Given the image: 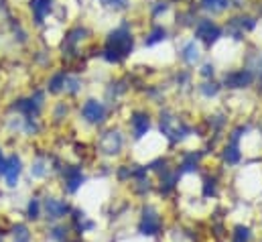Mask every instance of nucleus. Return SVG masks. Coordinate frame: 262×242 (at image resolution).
<instances>
[{
  "instance_id": "obj_17",
  "label": "nucleus",
  "mask_w": 262,
  "mask_h": 242,
  "mask_svg": "<svg viewBox=\"0 0 262 242\" xmlns=\"http://www.w3.org/2000/svg\"><path fill=\"white\" fill-rule=\"evenodd\" d=\"M201 4H203V8H205V10L222 12V10L230 4V0H201Z\"/></svg>"
},
{
  "instance_id": "obj_24",
  "label": "nucleus",
  "mask_w": 262,
  "mask_h": 242,
  "mask_svg": "<svg viewBox=\"0 0 262 242\" xmlns=\"http://www.w3.org/2000/svg\"><path fill=\"white\" fill-rule=\"evenodd\" d=\"M4 169H6V157L0 151V175H4Z\"/></svg>"
},
{
  "instance_id": "obj_8",
  "label": "nucleus",
  "mask_w": 262,
  "mask_h": 242,
  "mask_svg": "<svg viewBox=\"0 0 262 242\" xmlns=\"http://www.w3.org/2000/svg\"><path fill=\"white\" fill-rule=\"evenodd\" d=\"M100 147H102V151L108 153V155L118 153V151L122 149V134H120L118 130H110V132H106L104 138H102V143H100Z\"/></svg>"
},
{
  "instance_id": "obj_25",
  "label": "nucleus",
  "mask_w": 262,
  "mask_h": 242,
  "mask_svg": "<svg viewBox=\"0 0 262 242\" xmlns=\"http://www.w3.org/2000/svg\"><path fill=\"white\" fill-rule=\"evenodd\" d=\"M211 73H213V67L211 65H205L203 67V75H211Z\"/></svg>"
},
{
  "instance_id": "obj_12",
  "label": "nucleus",
  "mask_w": 262,
  "mask_h": 242,
  "mask_svg": "<svg viewBox=\"0 0 262 242\" xmlns=\"http://www.w3.org/2000/svg\"><path fill=\"white\" fill-rule=\"evenodd\" d=\"M148 126H150V120L146 114H134L132 116V132L136 138H142L148 132Z\"/></svg>"
},
{
  "instance_id": "obj_23",
  "label": "nucleus",
  "mask_w": 262,
  "mask_h": 242,
  "mask_svg": "<svg viewBox=\"0 0 262 242\" xmlns=\"http://www.w3.org/2000/svg\"><path fill=\"white\" fill-rule=\"evenodd\" d=\"M66 84H67L66 88L69 90V92H71V94L79 90V79H75V77H71V79H67V77H66Z\"/></svg>"
},
{
  "instance_id": "obj_15",
  "label": "nucleus",
  "mask_w": 262,
  "mask_h": 242,
  "mask_svg": "<svg viewBox=\"0 0 262 242\" xmlns=\"http://www.w3.org/2000/svg\"><path fill=\"white\" fill-rule=\"evenodd\" d=\"M49 238L55 242H67L69 240V228H66V226H53L49 230Z\"/></svg>"
},
{
  "instance_id": "obj_21",
  "label": "nucleus",
  "mask_w": 262,
  "mask_h": 242,
  "mask_svg": "<svg viewBox=\"0 0 262 242\" xmlns=\"http://www.w3.org/2000/svg\"><path fill=\"white\" fill-rule=\"evenodd\" d=\"M61 86H66V75H63V73H57V75L51 79L49 90H51V92H59V90H61Z\"/></svg>"
},
{
  "instance_id": "obj_13",
  "label": "nucleus",
  "mask_w": 262,
  "mask_h": 242,
  "mask_svg": "<svg viewBox=\"0 0 262 242\" xmlns=\"http://www.w3.org/2000/svg\"><path fill=\"white\" fill-rule=\"evenodd\" d=\"M41 212H43V201L39 197H31V201L27 206V218L35 222V220L41 218Z\"/></svg>"
},
{
  "instance_id": "obj_6",
  "label": "nucleus",
  "mask_w": 262,
  "mask_h": 242,
  "mask_svg": "<svg viewBox=\"0 0 262 242\" xmlns=\"http://www.w3.org/2000/svg\"><path fill=\"white\" fill-rule=\"evenodd\" d=\"M63 182H66V189L69 193H75L81 185H83V173L79 167H73V165H67L63 169Z\"/></svg>"
},
{
  "instance_id": "obj_3",
  "label": "nucleus",
  "mask_w": 262,
  "mask_h": 242,
  "mask_svg": "<svg viewBox=\"0 0 262 242\" xmlns=\"http://www.w3.org/2000/svg\"><path fill=\"white\" fill-rule=\"evenodd\" d=\"M43 212H45L47 220L57 222V220H63L66 216L71 214V208H69V204H67L66 199L49 195V197L43 199Z\"/></svg>"
},
{
  "instance_id": "obj_10",
  "label": "nucleus",
  "mask_w": 262,
  "mask_h": 242,
  "mask_svg": "<svg viewBox=\"0 0 262 242\" xmlns=\"http://www.w3.org/2000/svg\"><path fill=\"white\" fill-rule=\"evenodd\" d=\"M10 238H12V242H33V232L27 224L18 222L10 228Z\"/></svg>"
},
{
  "instance_id": "obj_22",
  "label": "nucleus",
  "mask_w": 262,
  "mask_h": 242,
  "mask_svg": "<svg viewBox=\"0 0 262 242\" xmlns=\"http://www.w3.org/2000/svg\"><path fill=\"white\" fill-rule=\"evenodd\" d=\"M203 193H205V197L213 195V193H215V182L207 179V182H205V185H203Z\"/></svg>"
},
{
  "instance_id": "obj_16",
  "label": "nucleus",
  "mask_w": 262,
  "mask_h": 242,
  "mask_svg": "<svg viewBox=\"0 0 262 242\" xmlns=\"http://www.w3.org/2000/svg\"><path fill=\"white\" fill-rule=\"evenodd\" d=\"M45 173H47V161H45V159L33 161V165H31V175L37 177V179H41V177H45Z\"/></svg>"
},
{
  "instance_id": "obj_19",
  "label": "nucleus",
  "mask_w": 262,
  "mask_h": 242,
  "mask_svg": "<svg viewBox=\"0 0 262 242\" xmlns=\"http://www.w3.org/2000/svg\"><path fill=\"white\" fill-rule=\"evenodd\" d=\"M224 159H226L230 165H236V163L240 161V151H238V147H236V145L226 147V151H224Z\"/></svg>"
},
{
  "instance_id": "obj_9",
  "label": "nucleus",
  "mask_w": 262,
  "mask_h": 242,
  "mask_svg": "<svg viewBox=\"0 0 262 242\" xmlns=\"http://www.w3.org/2000/svg\"><path fill=\"white\" fill-rule=\"evenodd\" d=\"M250 82H252V73L246 71V69H240V71H234V73L226 75V86L228 88H246Z\"/></svg>"
},
{
  "instance_id": "obj_18",
  "label": "nucleus",
  "mask_w": 262,
  "mask_h": 242,
  "mask_svg": "<svg viewBox=\"0 0 262 242\" xmlns=\"http://www.w3.org/2000/svg\"><path fill=\"white\" fill-rule=\"evenodd\" d=\"M183 59L189 61V63H195L199 59V49H197L195 43H187L185 47H183Z\"/></svg>"
},
{
  "instance_id": "obj_1",
  "label": "nucleus",
  "mask_w": 262,
  "mask_h": 242,
  "mask_svg": "<svg viewBox=\"0 0 262 242\" xmlns=\"http://www.w3.org/2000/svg\"><path fill=\"white\" fill-rule=\"evenodd\" d=\"M132 49V37L130 33L122 27L116 29L110 39H108V47H106V59L108 61H120L122 57H126Z\"/></svg>"
},
{
  "instance_id": "obj_5",
  "label": "nucleus",
  "mask_w": 262,
  "mask_h": 242,
  "mask_svg": "<svg viewBox=\"0 0 262 242\" xmlns=\"http://www.w3.org/2000/svg\"><path fill=\"white\" fill-rule=\"evenodd\" d=\"M20 171H23V167H20V159H18L16 155L8 157V159H6V169H4V175H2L8 187H16V185H18Z\"/></svg>"
},
{
  "instance_id": "obj_7",
  "label": "nucleus",
  "mask_w": 262,
  "mask_h": 242,
  "mask_svg": "<svg viewBox=\"0 0 262 242\" xmlns=\"http://www.w3.org/2000/svg\"><path fill=\"white\" fill-rule=\"evenodd\" d=\"M195 35L199 39H205L207 43H213L220 35H222V31L213 25V21H207V18H203V21H199V25H197L195 29Z\"/></svg>"
},
{
  "instance_id": "obj_4",
  "label": "nucleus",
  "mask_w": 262,
  "mask_h": 242,
  "mask_svg": "<svg viewBox=\"0 0 262 242\" xmlns=\"http://www.w3.org/2000/svg\"><path fill=\"white\" fill-rule=\"evenodd\" d=\"M81 116L88 122H92V124H100V122L106 118V108L98 100H88L83 104V108H81Z\"/></svg>"
},
{
  "instance_id": "obj_14",
  "label": "nucleus",
  "mask_w": 262,
  "mask_h": 242,
  "mask_svg": "<svg viewBox=\"0 0 262 242\" xmlns=\"http://www.w3.org/2000/svg\"><path fill=\"white\" fill-rule=\"evenodd\" d=\"M252 240V232L248 226L244 224H238L234 230H232V242H250Z\"/></svg>"
},
{
  "instance_id": "obj_11",
  "label": "nucleus",
  "mask_w": 262,
  "mask_h": 242,
  "mask_svg": "<svg viewBox=\"0 0 262 242\" xmlns=\"http://www.w3.org/2000/svg\"><path fill=\"white\" fill-rule=\"evenodd\" d=\"M51 4H53L51 0H31V8L35 12V23L37 25H41L43 18H45V14H49Z\"/></svg>"
},
{
  "instance_id": "obj_2",
  "label": "nucleus",
  "mask_w": 262,
  "mask_h": 242,
  "mask_svg": "<svg viewBox=\"0 0 262 242\" xmlns=\"http://www.w3.org/2000/svg\"><path fill=\"white\" fill-rule=\"evenodd\" d=\"M161 230H163V216L152 206H146L138 220V232L142 236L150 238V236H157Z\"/></svg>"
},
{
  "instance_id": "obj_20",
  "label": "nucleus",
  "mask_w": 262,
  "mask_h": 242,
  "mask_svg": "<svg viewBox=\"0 0 262 242\" xmlns=\"http://www.w3.org/2000/svg\"><path fill=\"white\" fill-rule=\"evenodd\" d=\"M165 39V29L163 27H155V31L148 35V39H146V45H152V43H157V41H163Z\"/></svg>"
}]
</instances>
